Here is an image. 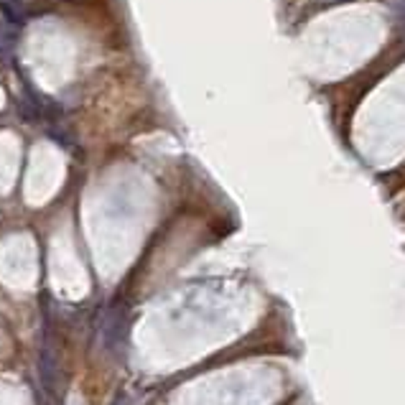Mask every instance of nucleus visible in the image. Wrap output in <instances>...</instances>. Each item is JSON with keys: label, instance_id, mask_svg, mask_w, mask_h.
<instances>
[{"label": "nucleus", "instance_id": "2", "mask_svg": "<svg viewBox=\"0 0 405 405\" xmlns=\"http://www.w3.org/2000/svg\"><path fill=\"white\" fill-rule=\"evenodd\" d=\"M125 331H128V306H112L105 321V347L115 350L125 339Z\"/></svg>", "mask_w": 405, "mask_h": 405}, {"label": "nucleus", "instance_id": "1", "mask_svg": "<svg viewBox=\"0 0 405 405\" xmlns=\"http://www.w3.org/2000/svg\"><path fill=\"white\" fill-rule=\"evenodd\" d=\"M39 377L41 385L46 390L49 395L59 397L64 390V380H62V370H59V362H56V354L51 352V347H41L39 352Z\"/></svg>", "mask_w": 405, "mask_h": 405}]
</instances>
